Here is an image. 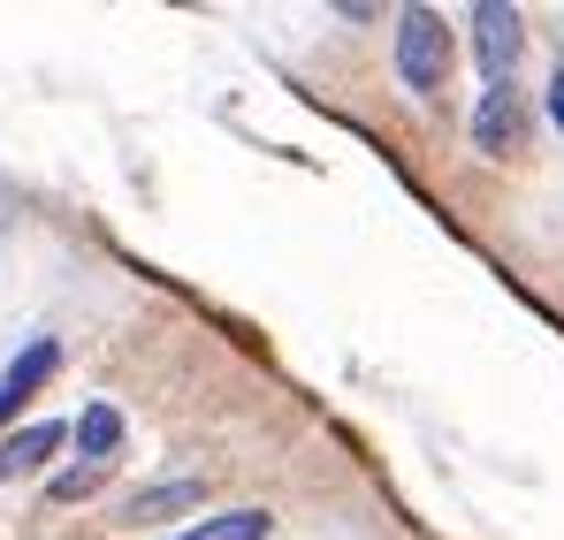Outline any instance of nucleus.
<instances>
[{
    "instance_id": "nucleus-9",
    "label": "nucleus",
    "mask_w": 564,
    "mask_h": 540,
    "mask_svg": "<svg viewBox=\"0 0 564 540\" xmlns=\"http://www.w3.org/2000/svg\"><path fill=\"white\" fill-rule=\"evenodd\" d=\"M99 472H107V464H69V472H62L46 495H54V503H85V495L99 487Z\"/></svg>"
},
{
    "instance_id": "nucleus-3",
    "label": "nucleus",
    "mask_w": 564,
    "mask_h": 540,
    "mask_svg": "<svg viewBox=\"0 0 564 540\" xmlns=\"http://www.w3.org/2000/svg\"><path fill=\"white\" fill-rule=\"evenodd\" d=\"M473 145H480V153H519V145H527V107H519L511 85L480 91V107H473Z\"/></svg>"
},
{
    "instance_id": "nucleus-1",
    "label": "nucleus",
    "mask_w": 564,
    "mask_h": 540,
    "mask_svg": "<svg viewBox=\"0 0 564 540\" xmlns=\"http://www.w3.org/2000/svg\"><path fill=\"white\" fill-rule=\"evenodd\" d=\"M397 77L412 91H443V77H451V23L435 8H404L397 15Z\"/></svg>"
},
{
    "instance_id": "nucleus-10",
    "label": "nucleus",
    "mask_w": 564,
    "mask_h": 540,
    "mask_svg": "<svg viewBox=\"0 0 564 540\" xmlns=\"http://www.w3.org/2000/svg\"><path fill=\"white\" fill-rule=\"evenodd\" d=\"M550 114L564 122V69H557V85H550Z\"/></svg>"
},
{
    "instance_id": "nucleus-5",
    "label": "nucleus",
    "mask_w": 564,
    "mask_h": 540,
    "mask_svg": "<svg viewBox=\"0 0 564 540\" xmlns=\"http://www.w3.org/2000/svg\"><path fill=\"white\" fill-rule=\"evenodd\" d=\"M54 365H62V343H46V335H39V343H31L23 359L0 373V427H8V419H15V411H23V404L39 396V381H46Z\"/></svg>"
},
{
    "instance_id": "nucleus-4",
    "label": "nucleus",
    "mask_w": 564,
    "mask_h": 540,
    "mask_svg": "<svg viewBox=\"0 0 564 540\" xmlns=\"http://www.w3.org/2000/svg\"><path fill=\"white\" fill-rule=\"evenodd\" d=\"M69 442V427L62 419H39V427H15V434H0V480H31L46 456Z\"/></svg>"
},
{
    "instance_id": "nucleus-2",
    "label": "nucleus",
    "mask_w": 564,
    "mask_h": 540,
    "mask_svg": "<svg viewBox=\"0 0 564 540\" xmlns=\"http://www.w3.org/2000/svg\"><path fill=\"white\" fill-rule=\"evenodd\" d=\"M473 54H480L488 85H511V69H519V15L496 8V0H480L473 8Z\"/></svg>"
},
{
    "instance_id": "nucleus-8",
    "label": "nucleus",
    "mask_w": 564,
    "mask_h": 540,
    "mask_svg": "<svg viewBox=\"0 0 564 540\" xmlns=\"http://www.w3.org/2000/svg\"><path fill=\"white\" fill-rule=\"evenodd\" d=\"M268 533H275L268 510H214V518H198V526L176 533V540H268Z\"/></svg>"
},
{
    "instance_id": "nucleus-7",
    "label": "nucleus",
    "mask_w": 564,
    "mask_h": 540,
    "mask_svg": "<svg viewBox=\"0 0 564 540\" xmlns=\"http://www.w3.org/2000/svg\"><path fill=\"white\" fill-rule=\"evenodd\" d=\"M69 434H77L85 464H115V450H122V411H115V404H85Z\"/></svg>"
},
{
    "instance_id": "nucleus-6",
    "label": "nucleus",
    "mask_w": 564,
    "mask_h": 540,
    "mask_svg": "<svg viewBox=\"0 0 564 540\" xmlns=\"http://www.w3.org/2000/svg\"><path fill=\"white\" fill-rule=\"evenodd\" d=\"M198 503H206V480H161V487H138L122 503V526H161L176 510H198Z\"/></svg>"
}]
</instances>
